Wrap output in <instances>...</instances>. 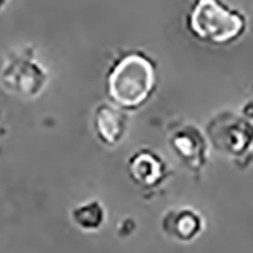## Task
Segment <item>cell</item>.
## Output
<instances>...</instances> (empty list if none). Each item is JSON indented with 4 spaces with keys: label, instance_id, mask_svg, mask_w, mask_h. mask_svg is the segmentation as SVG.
Masks as SVG:
<instances>
[{
    "label": "cell",
    "instance_id": "9c48e42d",
    "mask_svg": "<svg viewBox=\"0 0 253 253\" xmlns=\"http://www.w3.org/2000/svg\"><path fill=\"white\" fill-rule=\"evenodd\" d=\"M70 215H72L73 223L81 229V231L97 232L105 223L106 211L99 200L91 199V200L76 205L72 210Z\"/></svg>",
    "mask_w": 253,
    "mask_h": 253
},
{
    "label": "cell",
    "instance_id": "5b68a950",
    "mask_svg": "<svg viewBox=\"0 0 253 253\" xmlns=\"http://www.w3.org/2000/svg\"><path fill=\"white\" fill-rule=\"evenodd\" d=\"M169 143L183 166L191 171H202L206 166L208 144H206V136L199 127L193 125L180 126L170 135Z\"/></svg>",
    "mask_w": 253,
    "mask_h": 253
},
{
    "label": "cell",
    "instance_id": "ba28073f",
    "mask_svg": "<svg viewBox=\"0 0 253 253\" xmlns=\"http://www.w3.org/2000/svg\"><path fill=\"white\" fill-rule=\"evenodd\" d=\"M161 226L164 234L170 238L180 243H191L203 232L205 221L197 211L183 206L169 210L163 215Z\"/></svg>",
    "mask_w": 253,
    "mask_h": 253
},
{
    "label": "cell",
    "instance_id": "6da1fadb",
    "mask_svg": "<svg viewBox=\"0 0 253 253\" xmlns=\"http://www.w3.org/2000/svg\"><path fill=\"white\" fill-rule=\"evenodd\" d=\"M156 89V64L144 52H129L112 64L106 79L111 102L125 111L140 109Z\"/></svg>",
    "mask_w": 253,
    "mask_h": 253
},
{
    "label": "cell",
    "instance_id": "52a82bcc",
    "mask_svg": "<svg viewBox=\"0 0 253 253\" xmlns=\"http://www.w3.org/2000/svg\"><path fill=\"white\" fill-rule=\"evenodd\" d=\"M129 123L127 111L111 103H100L94 111V132L105 146H117L126 135Z\"/></svg>",
    "mask_w": 253,
    "mask_h": 253
},
{
    "label": "cell",
    "instance_id": "8992f818",
    "mask_svg": "<svg viewBox=\"0 0 253 253\" xmlns=\"http://www.w3.org/2000/svg\"><path fill=\"white\" fill-rule=\"evenodd\" d=\"M130 179L143 188H155L167 177L164 159L152 149H140L127 161Z\"/></svg>",
    "mask_w": 253,
    "mask_h": 253
},
{
    "label": "cell",
    "instance_id": "7a4b0ae2",
    "mask_svg": "<svg viewBox=\"0 0 253 253\" xmlns=\"http://www.w3.org/2000/svg\"><path fill=\"white\" fill-rule=\"evenodd\" d=\"M187 28L202 42L227 45L246 34L247 18L223 0H194L187 15Z\"/></svg>",
    "mask_w": 253,
    "mask_h": 253
},
{
    "label": "cell",
    "instance_id": "3957f363",
    "mask_svg": "<svg viewBox=\"0 0 253 253\" xmlns=\"http://www.w3.org/2000/svg\"><path fill=\"white\" fill-rule=\"evenodd\" d=\"M47 81L49 75L45 68L31 53L14 52L0 68V84L9 94L20 99L38 97Z\"/></svg>",
    "mask_w": 253,
    "mask_h": 253
},
{
    "label": "cell",
    "instance_id": "277c9868",
    "mask_svg": "<svg viewBox=\"0 0 253 253\" xmlns=\"http://www.w3.org/2000/svg\"><path fill=\"white\" fill-rule=\"evenodd\" d=\"M206 136L220 153L234 159L246 158L253 146V122L234 112L221 111L210 120Z\"/></svg>",
    "mask_w": 253,
    "mask_h": 253
},
{
    "label": "cell",
    "instance_id": "30bf717a",
    "mask_svg": "<svg viewBox=\"0 0 253 253\" xmlns=\"http://www.w3.org/2000/svg\"><path fill=\"white\" fill-rule=\"evenodd\" d=\"M6 3H8V0H0V12H2V11L5 9Z\"/></svg>",
    "mask_w": 253,
    "mask_h": 253
}]
</instances>
